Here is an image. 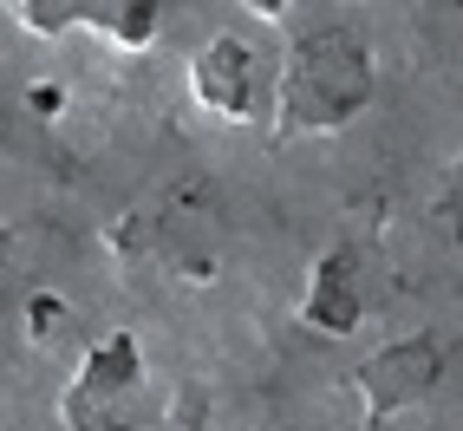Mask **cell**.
I'll list each match as a JSON object with an SVG mask.
<instances>
[{
	"label": "cell",
	"mask_w": 463,
	"mask_h": 431,
	"mask_svg": "<svg viewBox=\"0 0 463 431\" xmlns=\"http://www.w3.org/2000/svg\"><path fill=\"white\" fill-rule=\"evenodd\" d=\"M373 46L353 26H314L300 34L274 72V138H326L346 131L373 105Z\"/></svg>",
	"instance_id": "1"
},
{
	"label": "cell",
	"mask_w": 463,
	"mask_h": 431,
	"mask_svg": "<svg viewBox=\"0 0 463 431\" xmlns=\"http://www.w3.org/2000/svg\"><path fill=\"white\" fill-rule=\"evenodd\" d=\"M150 418V373L137 333L111 327L105 340H91L72 366L66 392H59V425L66 431H144Z\"/></svg>",
	"instance_id": "2"
},
{
	"label": "cell",
	"mask_w": 463,
	"mask_h": 431,
	"mask_svg": "<svg viewBox=\"0 0 463 431\" xmlns=\"http://www.w3.org/2000/svg\"><path fill=\"white\" fill-rule=\"evenodd\" d=\"M85 7L91 0H7V20L26 26V34H40V40H59L72 26H85Z\"/></svg>",
	"instance_id": "7"
},
{
	"label": "cell",
	"mask_w": 463,
	"mask_h": 431,
	"mask_svg": "<svg viewBox=\"0 0 463 431\" xmlns=\"http://www.w3.org/2000/svg\"><path fill=\"white\" fill-rule=\"evenodd\" d=\"M438 373H444V347L430 340V333H405V340L379 347V353L353 373V392H359L365 431H379L385 418H398L405 406H418V398L438 386Z\"/></svg>",
	"instance_id": "3"
},
{
	"label": "cell",
	"mask_w": 463,
	"mask_h": 431,
	"mask_svg": "<svg viewBox=\"0 0 463 431\" xmlns=\"http://www.w3.org/2000/svg\"><path fill=\"white\" fill-rule=\"evenodd\" d=\"M365 321V288H359V255L346 242L314 255L307 268V288H300V327L320 333V340H346V333Z\"/></svg>",
	"instance_id": "5"
},
{
	"label": "cell",
	"mask_w": 463,
	"mask_h": 431,
	"mask_svg": "<svg viewBox=\"0 0 463 431\" xmlns=\"http://www.w3.org/2000/svg\"><path fill=\"white\" fill-rule=\"evenodd\" d=\"M157 20H164L157 0H91V7H85L91 34H105L111 46H125V53H144L150 40H157Z\"/></svg>",
	"instance_id": "6"
},
{
	"label": "cell",
	"mask_w": 463,
	"mask_h": 431,
	"mask_svg": "<svg viewBox=\"0 0 463 431\" xmlns=\"http://www.w3.org/2000/svg\"><path fill=\"white\" fill-rule=\"evenodd\" d=\"M105 242H111V255L118 262H144V255H157V216H144V209H125L118 223L105 229Z\"/></svg>",
	"instance_id": "8"
},
{
	"label": "cell",
	"mask_w": 463,
	"mask_h": 431,
	"mask_svg": "<svg viewBox=\"0 0 463 431\" xmlns=\"http://www.w3.org/2000/svg\"><path fill=\"white\" fill-rule=\"evenodd\" d=\"M170 431H203V398H196V392L176 398V425H170Z\"/></svg>",
	"instance_id": "9"
},
{
	"label": "cell",
	"mask_w": 463,
	"mask_h": 431,
	"mask_svg": "<svg viewBox=\"0 0 463 431\" xmlns=\"http://www.w3.org/2000/svg\"><path fill=\"white\" fill-rule=\"evenodd\" d=\"M190 99L215 118H255L268 99V72L261 53L241 34H215L196 59H190Z\"/></svg>",
	"instance_id": "4"
}]
</instances>
